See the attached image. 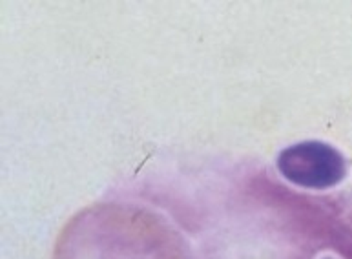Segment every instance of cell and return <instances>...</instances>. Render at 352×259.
<instances>
[{
	"label": "cell",
	"instance_id": "7a4b0ae2",
	"mask_svg": "<svg viewBox=\"0 0 352 259\" xmlns=\"http://www.w3.org/2000/svg\"><path fill=\"white\" fill-rule=\"evenodd\" d=\"M276 170L287 183L303 190H331L347 177V159L329 143L300 141L276 157Z\"/></svg>",
	"mask_w": 352,
	"mask_h": 259
},
{
	"label": "cell",
	"instance_id": "3957f363",
	"mask_svg": "<svg viewBox=\"0 0 352 259\" xmlns=\"http://www.w3.org/2000/svg\"><path fill=\"white\" fill-rule=\"evenodd\" d=\"M321 259H336V258H332V256H325V258H321Z\"/></svg>",
	"mask_w": 352,
	"mask_h": 259
},
{
	"label": "cell",
	"instance_id": "6da1fadb",
	"mask_svg": "<svg viewBox=\"0 0 352 259\" xmlns=\"http://www.w3.org/2000/svg\"><path fill=\"white\" fill-rule=\"evenodd\" d=\"M53 259H192V250L163 214L111 201L77 212L58 234Z\"/></svg>",
	"mask_w": 352,
	"mask_h": 259
}]
</instances>
